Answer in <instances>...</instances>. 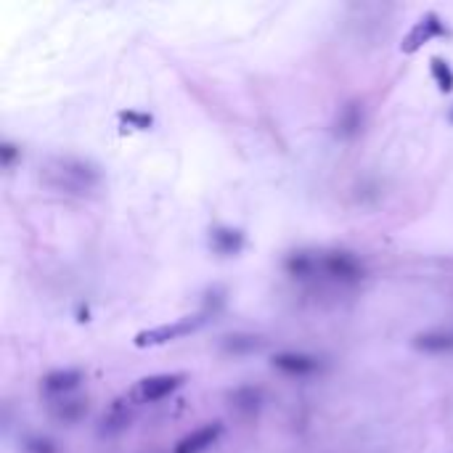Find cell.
Returning <instances> with one entry per match:
<instances>
[{
	"instance_id": "19",
	"label": "cell",
	"mask_w": 453,
	"mask_h": 453,
	"mask_svg": "<svg viewBox=\"0 0 453 453\" xmlns=\"http://www.w3.org/2000/svg\"><path fill=\"white\" fill-rule=\"evenodd\" d=\"M27 451L29 453H56V448L51 440H29Z\"/></svg>"
},
{
	"instance_id": "13",
	"label": "cell",
	"mask_w": 453,
	"mask_h": 453,
	"mask_svg": "<svg viewBox=\"0 0 453 453\" xmlns=\"http://www.w3.org/2000/svg\"><path fill=\"white\" fill-rule=\"evenodd\" d=\"M318 268H321V258H313V255H305V252H295V255L287 258V270L295 278L313 276Z\"/></svg>"
},
{
	"instance_id": "14",
	"label": "cell",
	"mask_w": 453,
	"mask_h": 453,
	"mask_svg": "<svg viewBox=\"0 0 453 453\" xmlns=\"http://www.w3.org/2000/svg\"><path fill=\"white\" fill-rule=\"evenodd\" d=\"M361 122H363V111L358 103H347L342 109V114H340V122H337V133L340 136H345V138H350V136H355L358 130H361Z\"/></svg>"
},
{
	"instance_id": "5",
	"label": "cell",
	"mask_w": 453,
	"mask_h": 453,
	"mask_svg": "<svg viewBox=\"0 0 453 453\" xmlns=\"http://www.w3.org/2000/svg\"><path fill=\"white\" fill-rule=\"evenodd\" d=\"M321 270L326 276L340 278V281H358L363 276L361 263L347 255V252H332V255H324L321 258Z\"/></svg>"
},
{
	"instance_id": "7",
	"label": "cell",
	"mask_w": 453,
	"mask_h": 453,
	"mask_svg": "<svg viewBox=\"0 0 453 453\" xmlns=\"http://www.w3.org/2000/svg\"><path fill=\"white\" fill-rule=\"evenodd\" d=\"M273 366L281 369L284 374H292V377H307V374H315L321 369L318 358L305 355V352H278L273 358Z\"/></svg>"
},
{
	"instance_id": "8",
	"label": "cell",
	"mask_w": 453,
	"mask_h": 453,
	"mask_svg": "<svg viewBox=\"0 0 453 453\" xmlns=\"http://www.w3.org/2000/svg\"><path fill=\"white\" fill-rule=\"evenodd\" d=\"M80 382H83V371L58 369V371H51L46 380H43V390H46L48 395H66V392H72Z\"/></svg>"
},
{
	"instance_id": "15",
	"label": "cell",
	"mask_w": 453,
	"mask_h": 453,
	"mask_svg": "<svg viewBox=\"0 0 453 453\" xmlns=\"http://www.w3.org/2000/svg\"><path fill=\"white\" fill-rule=\"evenodd\" d=\"M429 69H432V77H435L440 93H451L453 91V69L448 66V61H443L440 56H432V58H429Z\"/></svg>"
},
{
	"instance_id": "9",
	"label": "cell",
	"mask_w": 453,
	"mask_h": 453,
	"mask_svg": "<svg viewBox=\"0 0 453 453\" xmlns=\"http://www.w3.org/2000/svg\"><path fill=\"white\" fill-rule=\"evenodd\" d=\"M210 244L218 255H236L244 247V233L239 228H215Z\"/></svg>"
},
{
	"instance_id": "17",
	"label": "cell",
	"mask_w": 453,
	"mask_h": 453,
	"mask_svg": "<svg viewBox=\"0 0 453 453\" xmlns=\"http://www.w3.org/2000/svg\"><path fill=\"white\" fill-rule=\"evenodd\" d=\"M233 403H236V408H241V411H255L260 403V392L252 387H244L239 390V392H233Z\"/></svg>"
},
{
	"instance_id": "4",
	"label": "cell",
	"mask_w": 453,
	"mask_h": 453,
	"mask_svg": "<svg viewBox=\"0 0 453 453\" xmlns=\"http://www.w3.org/2000/svg\"><path fill=\"white\" fill-rule=\"evenodd\" d=\"M448 35V27H445L443 21H440V16L437 14H424V16L419 19L417 24L411 27V32H408L406 37H403V43H400V51L403 54H417L419 48L424 46V43H429L432 37H445Z\"/></svg>"
},
{
	"instance_id": "10",
	"label": "cell",
	"mask_w": 453,
	"mask_h": 453,
	"mask_svg": "<svg viewBox=\"0 0 453 453\" xmlns=\"http://www.w3.org/2000/svg\"><path fill=\"white\" fill-rule=\"evenodd\" d=\"M85 411H88V403L80 398H64V400H56L54 406H51V417L56 422H64V424H74V422H80L85 417Z\"/></svg>"
},
{
	"instance_id": "18",
	"label": "cell",
	"mask_w": 453,
	"mask_h": 453,
	"mask_svg": "<svg viewBox=\"0 0 453 453\" xmlns=\"http://www.w3.org/2000/svg\"><path fill=\"white\" fill-rule=\"evenodd\" d=\"M120 120L130 122L133 128H138V130H148V128H151V122H154L151 117H148V114H138V111H122Z\"/></svg>"
},
{
	"instance_id": "2",
	"label": "cell",
	"mask_w": 453,
	"mask_h": 453,
	"mask_svg": "<svg viewBox=\"0 0 453 453\" xmlns=\"http://www.w3.org/2000/svg\"><path fill=\"white\" fill-rule=\"evenodd\" d=\"M204 324L202 315H188V318H178L173 324H162V326H154V329H146V332H138L136 334V340L133 345L136 347H157V345H167L173 342V340H180L185 334L196 332L199 326Z\"/></svg>"
},
{
	"instance_id": "6",
	"label": "cell",
	"mask_w": 453,
	"mask_h": 453,
	"mask_svg": "<svg viewBox=\"0 0 453 453\" xmlns=\"http://www.w3.org/2000/svg\"><path fill=\"white\" fill-rule=\"evenodd\" d=\"M223 435V424L220 422H213V424H204L199 429H194L191 435H185L183 440H178L175 451L173 453H202L207 451L210 445Z\"/></svg>"
},
{
	"instance_id": "20",
	"label": "cell",
	"mask_w": 453,
	"mask_h": 453,
	"mask_svg": "<svg viewBox=\"0 0 453 453\" xmlns=\"http://www.w3.org/2000/svg\"><path fill=\"white\" fill-rule=\"evenodd\" d=\"M0 154H3V165L11 167V165H14V159H16L19 151H16V146H14V143H3Z\"/></svg>"
},
{
	"instance_id": "21",
	"label": "cell",
	"mask_w": 453,
	"mask_h": 453,
	"mask_svg": "<svg viewBox=\"0 0 453 453\" xmlns=\"http://www.w3.org/2000/svg\"><path fill=\"white\" fill-rule=\"evenodd\" d=\"M451 117H453V114H451Z\"/></svg>"
},
{
	"instance_id": "3",
	"label": "cell",
	"mask_w": 453,
	"mask_h": 453,
	"mask_svg": "<svg viewBox=\"0 0 453 453\" xmlns=\"http://www.w3.org/2000/svg\"><path fill=\"white\" fill-rule=\"evenodd\" d=\"M185 382V374H154L141 380L136 387L130 390V400L133 403H154V400L167 398L170 392H175Z\"/></svg>"
},
{
	"instance_id": "11",
	"label": "cell",
	"mask_w": 453,
	"mask_h": 453,
	"mask_svg": "<svg viewBox=\"0 0 453 453\" xmlns=\"http://www.w3.org/2000/svg\"><path fill=\"white\" fill-rule=\"evenodd\" d=\"M128 424H130V408L125 406L122 400H117V403L103 414L101 427H98V435H114V432H122Z\"/></svg>"
},
{
	"instance_id": "12",
	"label": "cell",
	"mask_w": 453,
	"mask_h": 453,
	"mask_svg": "<svg viewBox=\"0 0 453 453\" xmlns=\"http://www.w3.org/2000/svg\"><path fill=\"white\" fill-rule=\"evenodd\" d=\"M414 347L424 352H448L453 350V334L451 332H424L414 337Z\"/></svg>"
},
{
	"instance_id": "1",
	"label": "cell",
	"mask_w": 453,
	"mask_h": 453,
	"mask_svg": "<svg viewBox=\"0 0 453 453\" xmlns=\"http://www.w3.org/2000/svg\"><path fill=\"white\" fill-rule=\"evenodd\" d=\"M40 178L58 194L88 196L101 185V170L80 157H51L40 167Z\"/></svg>"
},
{
	"instance_id": "16",
	"label": "cell",
	"mask_w": 453,
	"mask_h": 453,
	"mask_svg": "<svg viewBox=\"0 0 453 453\" xmlns=\"http://www.w3.org/2000/svg\"><path fill=\"white\" fill-rule=\"evenodd\" d=\"M223 347L228 352H250V350H258L260 340L258 337H241V334H236V337H225Z\"/></svg>"
}]
</instances>
